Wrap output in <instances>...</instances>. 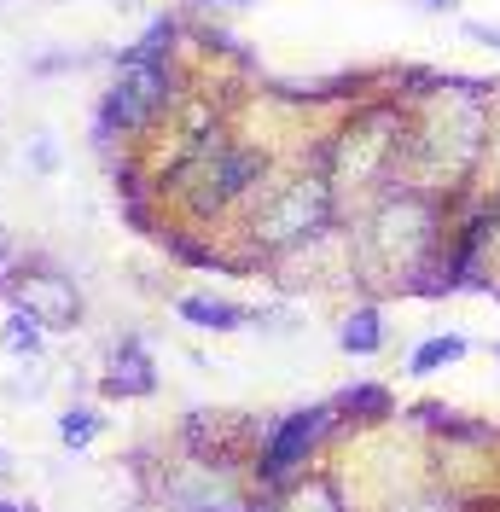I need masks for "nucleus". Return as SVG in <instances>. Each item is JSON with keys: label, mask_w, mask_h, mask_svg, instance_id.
<instances>
[{"label": "nucleus", "mask_w": 500, "mask_h": 512, "mask_svg": "<svg viewBox=\"0 0 500 512\" xmlns=\"http://www.w3.org/2000/svg\"><path fill=\"white\" fill-rule=\"evenodd\" d=\"M169 94V82H163V64H152L146 53H134L123 64V76H117V88L105 99V123H146L157 105Z\"/></svg>", "instance_id": "1"}, {"label": "nucleus", "mask_w": 500, "mask_h": 512, "mask_svg": "<svg viewBox=\"0 0 500 512\" xmlns=\"http://www.w3.org/2000/svg\"><path fill=\"white\" fill-rule=\"evenodd\" d=\"M18 309L30 320H41V326H70L76 320V286L64 280V274H47V268H35L30 280L18 286Z\"/></svg>", "instance_id": "2"}, {"label": "nucleus", "mask_w": 500, "mask_h": 512, "mask_svg": "<svg viewBox=\"0 0 500 512\" xmlns=\"http://www.w3.org/2000/svg\"><path fill=\"white\" fill-rule=\"evenodd\" d=\"M320 431H326V414H291V419L280 425V437H274V454H268V466H274V472H285L291 460H303V454L314 448V437H320Z\"/></svg>", "instance_id": "3"}, {"label": "nucleus", "mask_w": 500, "mask_h": 512, "mask_svg": "<svg viewBox=\"0 0 500 512\" xmlns=\"http://www.w3.org/2000/svg\"><path fill=\"white\" fill-rule=\"evenodd\" d=\"M0 344H6V355H18V361H35L41 355V320H30L24 309L0 326Z\"/></svg>", "instance_id": "4"}, {"label": "nucleus", "mask_w": 500, "mask_h": 512, "mask_svg": "<svg viewBox=\"0 0 500 512\" xmlns=\"http://www.w3.org/2000/svg\"><path fill=\"white\" fill-rule=\"evenodd\" d=\"M111 390H117V396H146V390H152V367H146V355L134 350V344H128V350H117V373H111Z\"/></svg>", "instance_id": "5"}, {"label": "nucleus", "mask_w": 500, "mask_h": 512, "mask_svg": "<svg viewBox=\"0 0 500 512\" xmlns=\"http://www.w3.org/2000/svg\"><path fill=\"white\" fill-rule=\"evenodd\" d=\"M460 355H466V338H454V332H448V338H431L425 350L413 355V373H431V367H442V361H460Z\"/></svg>", "instance_id": "6"}, {"label": "nucleus", "mask_w": 500, "mask_h": 512, "mask_svg": "<svg viewBox=\"0 0 500 512\" xmlns=\"http://www.w3.org/2000/svg\"><path fill=\"white\" fill-rule=\"evenodd\" d=\"M344 350H355V355H373L378 350V315H373V309H361V315L344 326Z\"/></svg>", "instance_id": "7"}, {"label": "nucleus", "mask_w": 500, "mask_h": 512, "mask_svg": "<svg viewBox=\"0 0 500 512\" xmlns=\"http://www.w3.org/2000/svg\"><path fill=\"white\" fill-rule=\"evenodd\" d=\"M181 315L198 320V326H239V315H233V309H221V303H210V297H187V303H181Z\"/></svg>", "instance_id": "8"}, {"label": "nucleus", "mask_w": 500, "mask_h": 512, "mask_svg": "<svg viewBox=\"0 0 500 512\" xmlns=\"http://www.w3.org/2000/svg\"><path fill=\"white\" fill-rule=\"evenodd\" d=\"M94 431H99V419H94V414H64V443H70V448H82L88 437H94Z\"/></svg>", "instance_id": "9"}, {"label": "nucleus", "mask_w": 500, "mask_h": 512, "mask_svg": "<svg viewBox=\"0 0 500 512\" xmlns=\"http://www.w3.org/2000/svg\"><path fill=\"white\" fill-rule=\"evenodd\" d=\"M35 169H53V140H35Z\"/></svg>", "instance_id": "10"}, {"label": "nucleus", "mask_w": 500, "mask_h": 512, "mask_svg": "<svg viewBox=\"0 0 500 512\" xmlns=\"http://www.w3.org/2000/svg\"><path fill=\"white\" fill-rule=\"evenodd\" d=\"M6 274H12V239L0 233V280H6Z\"/></svg>", "instance_id": "11"}, {"label": "nucleus", "mask_w": 500, "mask_h": 512, "mask_svg": "<svg viewBox=\"0 0 500 512\" xmlns=\"http://www.w3.org/2000/svg\"><path fill=\"white\" fill-rule=\"evenodd\" d=\"M6 472H12V454H0V478H6Z\"/></svg>", "instance_id": "12"}, {"label": "nucleus", "mask_w": 500, "mask_h": 512, "mask_svg": "<svg viewBox=\"0 0 500 512\" xmlns=\"http://www.w3.org/2000/svg\"><path fill=\"white\" fill-rule=\"evenodd\" d=\"M0 512H18V507H6V501H0Z\"/></svg>", "instance_id": "13"}]
</instances>
